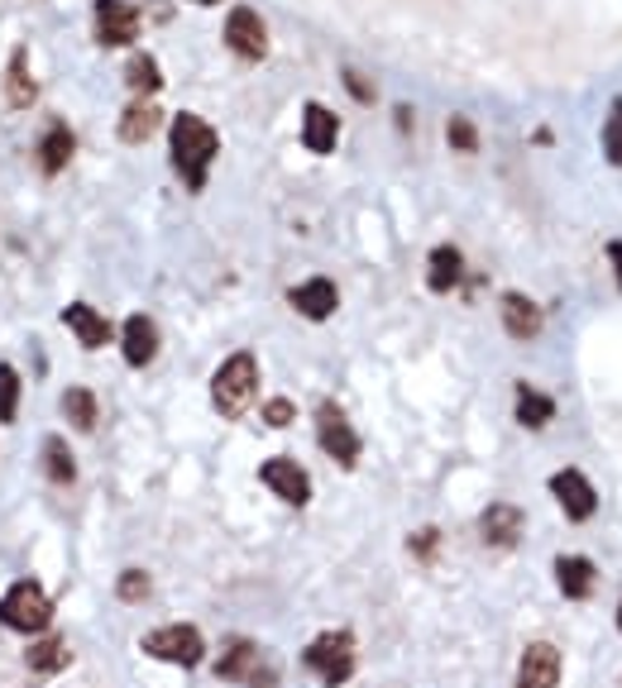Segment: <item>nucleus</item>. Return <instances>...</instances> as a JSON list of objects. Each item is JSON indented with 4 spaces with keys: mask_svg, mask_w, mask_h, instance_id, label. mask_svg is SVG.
Masks as SVG:
<instances>
[{
    "mask_svg": "<svg viewBox=\"0 0 622 688\" xmlns=\"http://www.w3.org/2000/svg\"><path fill=\"white\" fill-rule=\"evenodd\" d=\"M287 307L307 321H331L335 307H340V292H335L331 277H307V283H297L293 292H287Z\"/></svg>",
    "mask_w": 622,
    "mask_h": 688,
    "instance_id": "nucleus-13",
    "label": "nucleus"
},
{
    "mask_svg": "<svg viewBox=\"0 0 622 688\" xmlns=\"http://www.w3.org/2000/svg\"><path fill=\"white\" fill-rule=\"evenodd\" d=\"M149 574H144V570H125V574H120V584H115V598L120 602H144V598H149Z\"/></svg>",
    "mask_w": 622,
    "mask_h": 688,
    "instance_id": "nucleus-32",
    "label": "nucleus"
},
{
    "mask_svg": "<svg viewBox=\"0 0 622 688\" xmlns=\"http://www.w3.org/2000/svg\"><path fill=\"white\" fill-rule=\"evenodd\" d=\"M345 91H350L354 96V101H374V82H369L364 77V72H354V67H345Z\"/></svg>",
    "mask_w": 622,
    "mask_h": 688,
    "instance_id": "nucleus-34",
    "label": "nucleus"
},
{
    "mask_svg": "<svg viewBox=\"0 0 622 688\" xmlns=\"http://www.w3.org/2000/svg\"><path fill=\"white\" fill-rule=\"evenodd\" d=\"M259 670H263V650L254 641H231V646H225V655L215 660V674L231 679V684H249Z\"/></svg>",
    "mask_w": 622,
    "mask_h": 688,
    "instance_id": "nucleus-20",
    "label": "nucleus"
},
{
    "mask_svg": "<svg viewBox=\"0 0 622 688\" xmlns=\"http://www.w3.org/2000/svg\"><path fill=\"white\" fill-rule=\"evenodd\" d=\"M43 474L53 478L58 488H67V483L77 478V464H72L67 440H58V436H48V440H43Z\"/></svg>",
    "mask_w": 622,
    "mask_h": 688,
    "instance_id": "nucleus-27",
    "label": "nucleus"
},
{
    "mask_svg": "<svg viewBox=\"0 0 622 688\" xmlns=\"http://www.w3.org/2000/svg\"><path fill=\"white\" fill-rule=\"evenodd\" d=\"M263 421H269L273 430H283V426H293V421H297V406L287 402V397H269V402H263Z\"/></svg>",
    "mask_w": 622,
    "mask_h": 688,
    "instance_id": "nucleus-33",
    "label": "nucleus"
},
{
    "mask_svg": "<svg viewBox=\"0 0 622 688\" xmlns=\"http://www.w3.org/2000/svg\"><path fill=\"white\" fill-rule=\"evenodd\" d=\"M72 153H77V139H72V129L63 120H53V125L39 135V149H34V159H39V173L43 177H58L63 167L72 163Z\"/></svg>",
    "mask_w": 622,
    "mask_h": 688,
    "instance_id": "nucleus-15",
    "label": "nucleus"
},
{
    "mask_svg": "<svg viewBox=\"0 0 622 688\" xmlns=\"http://www.w3.org/2000/svg\"><path fill=\"white\" fill-rule=\"evenodd\" d=\"M91 20H96V43L101 48H129L139 39V10L129 0H96Z\"/></svg>",
    "mask_w": 622,
    "mask_h": 688,
    "instance_id": "nucleus-8",
    "label": "nucleus"
},
{
    "mask_svg": "<svg viewBox=\"0 0 622 688\" xmlns=\"http://www.w3.org/2000/svg\"><path fill=\"white\" fill-rule=\"evenodd\" d=\"M436 546H440V530H431V526H426V530H416V536H412V550L422 554V560H431V550H436Z\"/></svg>",
    "mask_w": 622,
    "mask_h": 688,
    "instance_id": "nucleus-35",
    "label": "nucleus"
},
{
    "mask_svg": "<svg viewBox=\"0 0 622 688\" xmlns=\"http://www.w3.org/2000/svg\"><path fill=\"white\" fill-rule=\"evenodd\" d=\"M316 445L326 450L340 468H354L359 464V436H354V426L345 421V412L335 402H321L316 406Z\"/></svg>",
    "mask_w": 622,
    "mask_h": 688,
    "instance_id": "nucleus-6",
    "label": "nucleus"
},
{
    "mask_svg": "<svg viewBox=\"0 0 622 688\" xmlns=\"http://www.w3.org/2000/svg\"><path fill=\"white\" fill-rule=\"evenodd\" d=\"M67 646L63 641H58V636H53V641H48V636H43V641H34L29 650H24V665H29L34 674H58V670H63L67 665Z\"/></svg>",
    "mask_w": 622,
    "mask_h": 688,
    "instance_id": "nucleus-26",
    "label": "nucleus"
},
{
    "mask_svg": "<svg viewBox=\"0 0 622 688\" xmlns=\"http://www.w3.org/2000/svg\"><path fill=\"white\" fill-rule=\"evenodd\" d=\"M335 139H340V115L326 111L321 101H307V111H302V143H307V153H335Z\"/></svg>",
    "mask_w": 622,
    "mask_h": 688,
    "instance_id": "nucleus-17",
    "label": "nucleus"
},
{
    "mask_svg": "<svg viewBox=\"0 0 622 688\" xmlns=\"http://www.w3.org/2000/svg\"><path fill=\"white\" fill-rule=\"evenodd\" d=\"M502 330H508L512 335V340H536V335H542V307H536V301L532 297H522V292H508V297H502Z\"/></svg>",
    "mask_w": 622,
    "mask_h": 688,
    "instance_id": "nucleus-16",
    "label": "nucleus"
},
{
    "mask_svg": "<svg viewBox=\"0 0 622 688\" xmlns=\"http://www.w3.org/2000/svg\"><path fill=\"white\" fill-rule=\"evenodd\" d=\"M464 277V253L455 245H436L426 259V287L431 292H455Z\"/></svg>",
    "mask_w": 622,
    "mask_h": 688,
    "instance_id": "nucleus-21",
    "label": "nucleus"
},
{
    "mask_svg": "<svg viewBox=\"0 0 622 688\" xmlns=\"http://www.w3.org/2000/svg\"><path fill=\"white\" fill-rule=\"evenodd\" d=\"M5 101L15 105V111H29V105L39 101V82H34V72H29V48H15V53H10V67H5Z\"/></svg>",
    "mask_w": 622,
    "mask_h": 688,
    "instance_id": "nucleus-19",
    "label": "nucleus"
},
{
    "mask_svg": "<svg viewBox=\"0 0 622 688\" xmlns=\"http://www.w3.org/2000/svg\"><path fill=\"white\" fill-rule=\"evenodd\" d=\"M518 421L526 430H546L556 421V397L536 392L532 383H518Z\"/></svg>",
    "mask_w": 622,
    "mask_h": 688,
    "instance_id": "nucleus-24",
    "label": "nucleus"
},
{
    "mask_svg": "<svg viewBox=\"0 0 622 688\" xmlns=\"http://www.w3.org/2000/svg\"><path fill=\"white\" fill-rule=\"evenodd\" d=\"M20 416V373L15 364H0V426Z\"/></svg>",
    "mask_w": 622,
    "mask_h": 688,
    "instance_id": "nucleus-29",
    "label": "nucleus"
},
{
    "mask_svg": "<svg viewBox=\"0 0 622 688\" xmlns=\"http://www.w3.org/2000/svg\"><path fill=\"white\" fill-rule=\"evenodd\" d=\"M618 631H622V602H618Z\"/></svg>",
    "mask_w": 622,
    "mask_h": 688,
    "instance_id": "nucleus-38",
    "label": "nucleus"
},
{
    "mask_svg": "<svg viewBox=\"0 0 622 688\" xmlns=\"http://www.w3.org/2000/svg\"><path fill=\"white\" fill-rule=\"evenodd\" d=\"M446 139H450V149H455V153H478V129H474V120H470V115H450Z\"/></svg>",
    "mask_w": 622,
    "mask_h": 688,
    "instance_id": "nucleus-31",
    "label": "nucleus"
},
{
    "mask_svg": "<svg viewBox=\"0 0 622 688\" xmlns=\"http://www.w3.org/2000/svg\"><path fill=\"white\" fill-rule=\"evenodd\" d=\"M522 526H526V516H522V506H512V502H488L484 516H478V536H484V546H494V550L518 546Z\"/></svg>",
    "mask_w": 622,
    "mask_h": 688,
    "instance_id": "nucleus-11",
    "label": "nucleus"
},
{
    "mask_svg": "<svg viewBox=\"0 0 622 688\" xmlns=\"http://www.w3.org/2000/svg\"><path fill=\"white\" fill-rule=\"evenodd\" d=\"M259 478H263V488L273 492V498H283L287 506H307L311 502V478H307V468L297 464V459H263V468H259Z\"/></svg>",
    "mask_w": 622,
    "mask_h": 688,
    "instance_id": "nucleus-9",
    "label": "nucleus"
},
{
    "mask_svg": "<svg viewBox=\"0 0 622 688\" xmlns=\"http://www.w3.org/2000/svg\"><path fill=\"white\" fill-rule=\"evenodd\" d=\"M120 354H125L129 368H149L159 359V325L153 316H129L125 330H120Z\"/></svg>",
    "mask_w": 622,
    "mask_h": 688,
    "instance_id": "nucleus-14",
    "label": "nucleus"
},
{
    "mask_svg": "<svg viewBox=\"0 0 622 688\" xmlns=\"http://www.w3.org/2000/svg\"><path fill=\"white\" fill-rule=\"evenodd\" d=\"M167 149H173V167L177 177H183L187 191H207V177H211V163L215 153H221V135L207 125L201 115H173V125H167Z\"/></svg>",
    "mask_w": 622,
    "mask_h": 688,
    "instance_id": "nucleus-1",
    "label": "nucleus"
},
{
    "mask_svg": "<svg viewBox=\"0 0 622 688\" xmlns=\"http://www.w3.org/2000/svg\"><path fill=\"white\" fill-rule=\"evenodd\" d=\"M191 5H221V0H191Z\"/></svg>",
    "mask_w": 622,
    "mask_h": 688,
    "instance_id": "nucleus-37",
    "label": "nucleus"
},
{
    "mask_svg": "<svg viewBox=\"0 0 622 688\" xmlns=\"http://www.w3.org/2000/svg\"><path fill=\"white\" fill-rule=\"evenodd\" d=\"M125 87L135 91V96H144V101H149V96L163 87L159 58H153V53H135V58H129V63H125Z\"/></svg>",
    "mask_w": 622,
    "mask_h": 688,
    "instance_id": "nucleus-25",
    "label": "nucleus"
},
{
    "mask_svg": "<svg viewBox=\"0 0 622 688\" xmlns=\"http://www.w3.org/2000/svg\"><path fill=\"white\" fill-rule=\"evenodd\" d=\"M259 397V359L249 349L231 354L211 378V406L221 412L225 421H239L249 412V402Z\"/></svg>",
    "mask_w": 622,
    "mask_h": 688,
    "instance_id": "nucleus-2",
    "label": "nucleus"
},
{
    "mask_svg": "<svg viewBox=\"0 0 622 688\" xmlns=\"http://www.w3.org/2000/svg\"><path fill=\"white\" fill-rule=\"evenodd\" d=\"M48 622H53V602H48L39 578H20L15 588H5V598H0V626L39 636V631H48Z\"/></svg>",
    "mask_w": 622,
    "mask_h": 688,
    "instance_id": "nucleus-3",
    "label": "nucleus"
},
{
    "mask_svg": "<svg viewBox=\"0 0 622 688\" xmlns=\"http://www.w3.org/2000/svg\"><path fill=\"white\" fill-rule=\"evenodd\" d=\"M63 416H67L77 430H91L96 416H101V406H96L91 388H67V392H63Z\"/></svg>",
    "mask_w": 622,
    "mask_h": 688,
    "instance_id": "nucleus-28",
    "label": "nucleus"
},
{
    "mask_svg": "<svg viewBox=\"0 0 622 688\" xmlns=\"http://www.w3.org/2000/svg\"><path fill=\"white\" fill-rule=\"evenodd\" d=\"M63 325L82 340V349H101V345H111V321H105L101 311H91L87 301H72V307L63 311Z\"/></svg>",
    "mask_w": 622,
    "mask_h": 688,
    "instance_id": "nucleus-18",
    "label": "nucleus"
},
{
    "mask_svg": "<svg viewBox=\"0 0 622 688\" xmlns=\"http://www.w3.org/2000/svg\"><path fill=\"white\" fill-rule=\"evenodd\" d=\"M556 584L560 593L570 602H584L594 593V560H584V554H560L556 560Z\"/></svg>",
    "mask_w": 622,
    "mask_h": 688,
    "instance_id": "nucleus-22",
    "label": "nucleus"
},
{
    "mask_svg": "<svg viewBox=\"0 0 622 688\" xmlns=\"http://www.w3.org/2000/svg\"><path fill=\"white\" fill-rule=\"evenodd\" d=\"M518 688H560V650L550 641H532L522 650Z\"/></svg>",
    "mask_w": 622,
    "mask_h": 688,
    "instance_id": "nucleus-12",
    "label": "nucleus"
},
{
    "mask_svg": "<svg viewBox=\"0 0 622 688\" xmlns=\"http://www.w3.org/2000/svg\"><path fill=\"white\" fill-rule=\"evenodd\" d=\"M604 153H608V163L622 167V96L613 105H608V120H604Z\"/></svg>",
    "mask_w": 622,
    "mask_h": 688,
    "instance_id": "nucleus-30",
    "label": "nucleus"
},
{
    "mask_svg": "<svg viewBox=\"0 0 622 688\" xmlns=\"http://www.w3.org/2000/svg\"><path fill=\"white\" fill-rule=\"evenodd\" d=\"M608 263H613V277H618V287H622V239L608 245Z\"/></svg>",
    "mask_w": 622,
    "mask_h": 688,
    "instance_id": "nucleus-36",
    "label": "nucleus"
},
{
    "mask_svg": "<svg viewBox=\"0 0 622 688\" xmlns=\"http://www.w3.org/2000/svg\"><path fill=\"white\" fill-rule=\"evenodd\" d=\"M550 498L560 502V512H565L570 522H589V516L598 512V492L580 468H560V474H550Z\"/></svg>",
    "mask_w": 622,
    "mask_h": 688,
    "instance_id": "nucleus-10",
    "label": "nucleus"
},
{
    "mask_svg": "<svg viewBox=\"0 0 622 688\" xmlns=\"http://www.w3.org/2000/svg\"><path fill=\"white\" fill-rule=\"evenodd\" d=\"M302 665L316 674L326 688L350 684V674H354V636L350 631H321L316 641L302 650Z\"/></svg>",
    "mask_w": 622,
    "mask_h": 688,
    "instance_id": "nucleus-4",
    "label": "nucleus"
},
{
    "mask_svg": "<svg viewBox=\"0 0 622 688\" xmlns=\"http://www.w3.org/2000/svg\"><path fill=\"white\" fill-rule=\"evenodd\" d=\"M144 655L167 660V665H183V670H197L201 660H207V641H201L197 626L173 622V626H159V631L144 636Z\"/></svg>",
    "mask_w": 622,
    "mask_h": 688,
    "instance_id": "nucleus-5",
    "label": "nucleus"
},
{
    "mask_svg": "<svg viewBox=\"0 0 622 688\" xmlns=\"http://www.w3.org/2000/svg\"><path fill=\"white\" fill-rule=\"evenodd\" d=\"M159 125H163V111H159V105H153V101H135V105H125V115H120L115 135H120V143H144Z\"/></svg>",
    "mask_w": 622,
    "mask_h": 688,
    "instance_id": "nucleus-23",
    "label": "nucleus"
},
{
    "mask_svg": "<svg viewBox=\"0 0 622 688\" xmlns=\"http://www.w3.org/2000/svg\"><path fill=\"white\" fill-rule=\"evenodd\" d=\"M225 48H231L235 58H245V63L269 58V24L259 20V10L235 5L231 15H225Z\"/></svg>",
    "mask_w": 622,
    "mask_h": 688,
    "instance_id": "nucleus-7",
    "label": "nucleus"
}]
</instances>
